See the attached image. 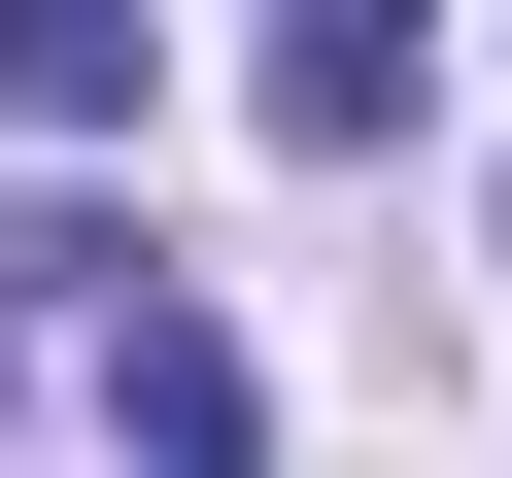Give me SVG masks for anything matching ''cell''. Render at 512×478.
Returning a JSON list of instances; mask_svg holds the SVG:
<instances>
[{
	"mask_svg": "<svg viewBox=\"0 0 512 478\" xmlns=\"http://www.w3.org/2000/svg\"><path fill=\"white\" fill-rule=\"evenodd\" d=\"M137 103H171L137 0H0V137H137Z\"/></svg>",
	"mask_w": 512,
	"mask_h": 478,
	"instance_id": "1",
	"label": "cell"
},
{
	"mask_svg": "<svg viewBox=\"0 0 512 478\" xmlns=\"http://www.w3.org/2000/svg\"><path fill=\"white\" fill-rule=\"evenodd\" d=\"M103 444H137V478H239V342H205V308H103Z\"/></svg>",
	"mask_w": 512,
	"mask_h": 478,
	"instance_id": "2",
	"label": "cell"
}]
</instances>
